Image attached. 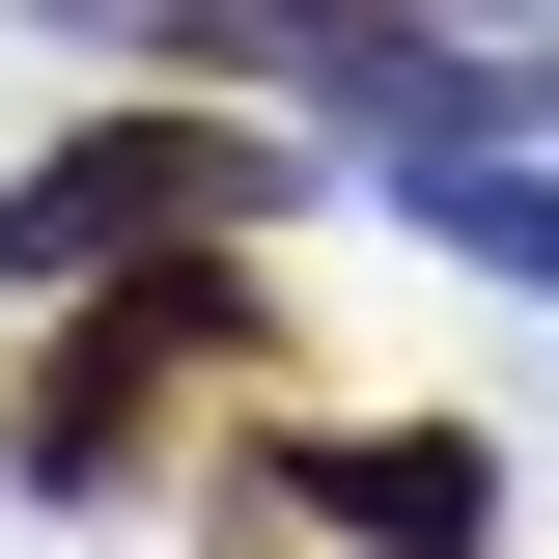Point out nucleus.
<instances>
[{
    "label": "nucleus",
    "mask_w": 559,
    "mask_h": 559,
    "mask_svg": "<svg viewBox=\"0 0 559 559\" xmlns=\"http://www.w3.org/2000/svg\"><path fill=\"white\" fill-rule=\"evenodd\" d=\"M224 224H252V140H224V112H112V140H57V168L0 197V280H28V308H84V280L224 252Z\"/></svg>",
    "instance_id": "nucleus-1"
},
{
    "label": "nucleus",
    "mask_w": 559,
    "mask_h": 559,
    "mask_svg": "<svg viewBox=\"0 0 559 559\" xmlns=\"http://www.w3.org/2000/svg\"><path fill=\"white\" fill-rule=\"evenodd\" d=\"M392 224H419V252H476V280H532V308H559V168H532V140H476V112H419V140H392Z\"/></svg>",
    "instance_id": "nucleus-2"
},
{
    "label": "nucleus",
    "mask_w": 559,
    "mask_h": 559,
    "mask_svg": "<svg viewBox=\"0 0 559 559\" xmlns=\"http://www.w3.org/2000/svg\"><path fill=\"white\" fill-rule=\"evenodd\" d=\"M308 503H336L364 559H476V503H503V476H476V448H419V419H336V448H308Z\"/></svg>",
    "instance_id": "nucleus-3"
}]
</instances>
